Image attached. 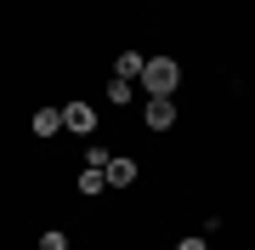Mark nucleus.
<instances>
[{"instance_id":"nucleus-1","label":"nucleus","mask_w":255,"mask_h":250,"mask_svg":"<svg viewBox=\"0 0 255 250\" xmlns=\"http://www.w3.org/2000/svg\"><path fill=\"white\" fill-rule=\"evenodd\" d=\"M176 85H182V63H176V57H147L142 91L147 97H176Z\"/></svg>"},{"instance_id":"nucleus-2","label":"nucleus","mask_w":255,"mask_h":250,"mask_svg":"<svg viewBox=\"0 0 255 250\" xmlns=\"http://www.w3.org/2000/svg\"><path fill=\"white\" fill-rule=\"evenodd\" d=\"M63 131H74V137H91V131H97V108H91V102H80V97L63 102Z\"/></svg>"},{"instance_id":"nucleus-3","label":"nucleus","mask_w":255,"mask_h":250,"mask_svg":"<svg viewBox=\"0 0 255 250\" xmlns=\"http://www.w3.org/2000/svg\"><path fill=\"white\" fill-rule=\"evenodd\" d=\"M142 125H147V131H170V125H176V102H170V97H147V102H142Z\"/></svg>"},{"instance_id":"nucleus-4","label":"nucleus","mask_w":255,"mask_h":250,"mask_svg":"<svg viewBox=\"0 0 255 250\" xmlns=\"http://www.w3.org/2000/svg\"><path fill=\"white\" fill-rule=\"evenodd\" d=\"M102 171H108V188H130V182L142 176V165H136L130 154H114V159H108Z\"/></svg>"},{"instance_id":"nucleus-5","label":"nucleus","mask_w":255,"mask_h":250,"mask_svg":"<svg viewBox=\"0 0 255 250\" xmlns=\"http://www.w3.org/2000/svg\"><path fill=\"white\" fill-rule=\"evenodd\" d=\"M28 131H34L40 142H46V137H57V131H63V108H34V120H28Z\"/></svg>"},{"instance_id":"nucleus-6","label":"nucleus","mask_w":255,"mask_h":250,"mask_svg":"<svg viewBox=\"0 0 255 250\" xmlns=\"http://www.w3.org/2000/svg\"><path fill=\"white\" fill-rule=\"evenodd\" d=\"M74 188H80V194H85V199H97V194H102V188H108V171H97V165H85L80 176H74Z\"/></svg>"},{"instance_id":"nucleus-7","label":"nucleus","mask_w":255,"mask_h":250,"mask_svg":"<svg viewBox=\"0 0 255 250\" xmlns=\"http://www.w3.org/2000/svg\"><path fill=\"white\" fill-rule=\"evenodd\" d=\"M142 68H147V57H142V51H119L114 74H119V80H142Z\"/></svg>"},{"instance_id":"nucleus-8","label":"nucleus","mask_w":255,"mask_h":250,"mask_svg":"<svg viewBox=\"0 0 255 250\" xmlns=\"http://www.w3.org/2000/svg\"><path fill=\"white\" fill-rule=\"evenodd\" d=\"M130 97H136V80H119V74H114V80H108V102H114V108H125Z\"/></svg>"},{"instance_id":"nucleus-9","label":"nucleus","mask_w":255,"mask_h":250,"mask_svg":"<svg viewBox=\"0 0 255 250\" xmlns=\"http://www.w3.org/2000/svg\"><path fill=\"white\" fill-rule=\"evenodd\" d=\"M40 250H74V245H68L63 228H46V233H40Z\"/></svg>"},{"instance_id":"nucleus-10","label":"nucleus","mask_w":255,"mask_h":250,"mask_svg":"<svg viewBox=\"0 0 255 250\" xmlns=\"http://www.w3.org/2000/svg\"><path fill=\"white\" fill-rule=\"evenodd\" d=\"M108 159H114V154L102 148V142H91V148H85V165H97V171H102V165H108Z\"/></svg>"},{"instance_id":"nucleus-11","label":"nucleus","mask_w":255,"mask_h":250,"mask_svg":"<svg viewBox=\"0 0 255 250\" xmlns=\"http://www.w3.org/2000/svg\"><path fill=\"white\" fill-rule=\"evenodd\" d=\"M176 250H210V239H204V233H187V239L176 245Z\"/></svg>"}]
</instances>
